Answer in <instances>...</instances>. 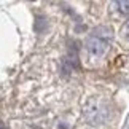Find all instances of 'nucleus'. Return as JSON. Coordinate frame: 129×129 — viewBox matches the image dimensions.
<instances>
[{"label": "nucleus", "mask_w": 129, "mask_h": 129, "mask_svg": "<svg viewBox=\"0 0 129 129\" xmlns=\"http://www.w3.org/2000/svg\"><path fill=\"white\" fill-rule=\"evenodd\" d=\"M112 46V30L108 27H97L88 35L85 49L89 61L99 62L107 56Z\"/></svg>", "instance_id": "obj_1"}, {"label": "nucleus", "mask_w": 129, "mask_h": 129, "mask_svg": "<svg viewBox=\"0 0 129 129\" xmlns=\"http://www.w3.org/2000/svg\"><path fill=\"white\" fill-rule=\"evenodd\" d=\"M108 115H110V110H108L107 104L104 101H101V99H91L85 108V118L89 124H92V126L105 123Z\"/></svg>", "instance_id": "obj_2"}, {"label": "nucleus", "mask_w": 129, "mask_h": 129, "mask_svg": "<svg viewBox=\"0 0 129 129\" xmlns=\"http://www.w3.org/2000/svg\"><path fill=\"white\" fill-rule=\"evenodd\" d=\"M116 7H120L118 10H120L121 13H129V2H116Z\"/></svg>", "instance_id": "obj_3"}, {"label": "nucleus", "mask_w": 129, "mask_h": 129, "mask_svg": "<svg viewBox=\"0 0 129 129\" xmlns=\"http://www.w3.org/2000/svg\"><path fill=\"white\" fill-rule=\"evenodd\" d=\"M121 35L126 38V40H129V19L124 22V26H123V29H121Z\"/></svg>", "instance_id": "obj_4"}]
</instances>
